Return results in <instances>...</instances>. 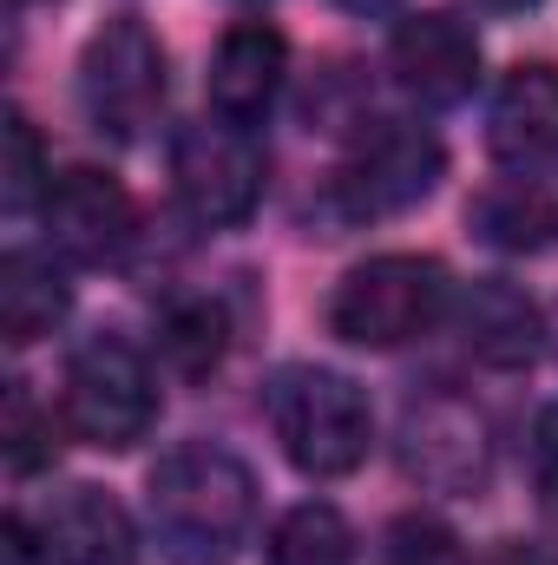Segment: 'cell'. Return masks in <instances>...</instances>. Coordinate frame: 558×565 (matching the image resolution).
Segmentation results:
<instances>
[{
    "mask_svg": "<svg viewBox=\"0 0 558 565\" xmlns=\"http://www.w3.org/2000/svg\"><path fill=\"white\" fill-rule=\"evenodd\" d=\"M144 520L171 565H230L257 526V473L230 447L191 440L151 467Z\"/></svg>",
    "mask_w": 558,
    "mask_h": 565,
    "instance_id": "cell-1",
    "label": "cell"
},
{
    "mask_svg": "<svg viewBox=\"0 0 558 565\" xmlns=\"http://www.w3.org/2000/svg\"><path fill=\"white\" fill-rule=\"evenodd\" d=\"M270 427L289 467L309 480H342L375 447V415L362 388L335 369H282L270 382Z\"/></svg>",
    "mask_w": 558,
    "mask_h": 565,
    "instance_id": "cell-2",
    "label": "cell"
},
{
    "mask_svg": "<svg viewBox=\"0 0 558 565\" xmlns=\"http://www.w3.org/2000/svg\"><path fill=\"white\" fill-rule=\"evenodd\" d=\"M447 309H453L447 270L433 257H415V250H388V257L355 264L348 277L335 282L329 329L348 349H401V342L427 335Z\"/></svg>",
    "mask_w": 558,
    "mask_h": 565,
    "instance_id": "cell-3",
    "label": "cell"
},
{
    "mask_svg": "<svg viewBox=\"0 0 558 565\" xmlns=\"http://www.w3.org/2000/svg\"><path fill=\"white\" fill-rule=\"evenodd\" d=\"M171 73H164V46L144 20H106L86 53H79V106L93 119V132L106 139H144L164 113Z\"/></svg>",
    "mask_w": 558,
    "mask_h": 565,
    "instance_id": "cell-4",
    "label": "cell"
},
{
    "mask_svg": "<svg viewBox=\"0 0 558 565\" xmlns=\"http://www.w3.org/2000/svg\"><path fill=\"white\" fill-rule=\"evenodd\" d=\"M151 422H158V382H151L139 349L119 335L79 342L66 362V427L86 447L126 454L151 434Z\"/></svg>",
    "mask_w": 558,
    "mask_h": 565,
    "instance_id": "cell-5",
    "label": "cell"
},
{
    "mask_svg": "<svg viewBox=\"0 0 558 565\" xmlns=\"http://www.w3.org/2000/svg\"><path fill=\"white\" fill-rule=\"evenodd\" d=\"M440 139L401 126V119H382L368 126L362 139L348 145V158L335 164L329 178V204L355 224H375V217H395V211H415L420 198L440 184Z\"/></svg>",
    "mask_w": 558,
    "mask_h": 565,
    "instance_id": "cell-6",
    "label": "cell"
},
{
    "mask_svg": "<svg viewBox=\"0 0 558 565\" xmlns=\"http://www.w3.org/2000/svg\"><path fill=\"white\" fill-rule=\"evenodd\" d=\"M171 184L197 224L230 231L264 198V145L250 139V126H230V119L184 126L171 145Z\"/></svg>",
    "mask_w": 558,
    "mask_h": 565,
    "instance_id": "cell-7",
    "label": "cell"
},
{
    "mask_svg": "<svg viewBox=\"0 0 558 565\" xmlns=\"http://www.w3.org/2000/svg\"><path fill=\"white\" fill-rule=\"evenodd\" d=\"M40 224H46V250L53 257H66V264H112V257H126L139 211H132V191L112 171L66 164L46 184V198H40Z\"/></svg>",
    "mask_w": 558,
    "mask_h": 565,
    "instance_id": "cell-8",
    "label": "cell"
},
{
    "mask_svg": "<svg viewBox=\"0 0 558 565\" xmlns=\"http://www.w3.org/2000/svg\"><path fill=\"white\" fill-rule=\"evenodd\" d=\"M388 73L420 106H460L480 86V33L460 13H415L388 40Z\"/></svg>",
    "mask_w": 558,
    "mask_h": 565,
    "instance_id": "cell-9",
    "label": "cell"
},
{
    "mask_svg": "<svg viewBox=\"0 0 558 565\" xmlns=\"http://www.w3.org/2000/svg\"><path fill=\"white\" fill-rule=\"evenodd\" d=\"M401 467L415 473L420 487H440V493H473L493 467V440L480 408L453 402V395H433L408 408L401 422Z\"/></svg>",
    "mask_w": 558,
    "mask_h": 565,
    "instance_id": "cell-10",
    "label": "cell"
},
{
    "mask_svg": "<svg viewBox=\"0 0 558 565\" xmlns=\"http://www.w3.org/2000/svg\"><path fill=\"white\" fill-rule=\"evenodd\" d=\"M282 73H289V40H282L270 20H244L217 40L211 53V73H204V99L217 119L230 126H250L277 106Z\"/></svg>",
    "mask_w": 558,
    "mask_h": 565,
    "instance_id": "cell-11",
    "label": "cell"
},
{
    "mask_svg": "<svg viewBox=\"0 0 558 565\" xmlns=\"http://www.w3.org/2000/svg\"><path fill=\"white\" fill-rule=\"evenodd\" d=\"M33 533L53 565H132L139 559V533L126 520V507L99 487H66L33 513Z\"/></svg>",
    "mask_w": 558,
    "mask_h": 565,
    "instance_id": "cell-12",
    "label": "cell"
},
{
    "mask_svg": "<svg viewBox=\"0 0 558 565\" xmlns=\"http://www.w3.org/2000/svg\"><path fill=\"white\" fill-rule=\"evenodd\" d=\"M453 322H460V342L473 362L486 369H526L539 362V342H546V316L539 302L519 289V282H473L460 302H453Z\"/></svg>",
    "mask_w": 558,
    "mask_h": 565,
    "instance_id": "cell-13",
    "label": "cell"
},
{
    "mask_svg": "<svg viewBox=\"0 0 558 565\" xmlns=\"http://www.w3.org/2000/svg\"><path fill=\"white\" fill-rule=\"evenodd\" d=\"M486 139L506 164L533 171V164H552L558 158V66L546 60H526L500 79L493 93V113H486Z\"/></svg>",
    "mask_w": 558,
    "mask_h": 565,
    "instance_id": "cell-14",
    "label": "cell"
},
{
    "mask_svg": "<svg viewBox=\"0 0 558 565\" xmlns=\"http://www.w3.org/2000/svg\"><path fill=\"white\" fill-rule=\"evenodd\" d=\"M73 309V289L60 277L53 250H7L0 257V335L13 349H33L40 335H53Z\"/></svg>",
    "mask_w": 558,
    "mask_h": 565,
    "instance_id": "cell-15",
    "label": "cell"
},
{
    "mask_svg": "<svg viewBox=\"0 0 558 565\" xmlns=\"http://www.w3.org/2000/svg\"><path fill=\"white\" fill-rule=\"evenodd\" d=\"M473 231L500 250H546V244H558V204L539 184L513 178V184H493L473 204Z\"/></svg>",
    "mask_w": 558,
    "mask_h": 565,
    "instance_id": "cell-16",
    "label": "cell"
},
{
    "mask_svg": "<svg viewBox=\"0 0 558 565\" xmlns=\"http://www.w3.org/2000/svg\"><path fill=\"white\" fill-rule=\"evenodd\" d=\"M230 349V316L211 302V296H191V302H171L164 322H158V355L184 375V382H204Z\"/></svg>",
    "mask_w": 558,
    "mask_h": 565,
    "instance_id": "cell-17",
    "label": "cell"
},
{
    "mask_svg": "<svg viewBox=\"0 0 558 565\" xmlns=\"http://www.w3.org/2000/svg\"><path fill=\"white\" fill-rule=\"evenodd\" d=\"M355 559V533L329 500H302L289 507L270 533V565H348Z\"/></svg>",
    "mask_w": 558,
    "mask_h": 565,
    "instance_id": "cell-18",
    "label": "cell"
},
{
    "mask_svg": "<svg viewBox=\"0 0 558 565\" xmlns=\"http://www.w3.org/2000/svg\"><path fill=\"white\" fill-rule=\"evenodd\" d=\"M46 184H53V164H46V145L33 132V119L26 113H7L0 119V204L7 211H26V204L46 198Z\"/></svg>",
    "mask_w": 558,
    "mask_h": 565,
    "instance_id": "cell-19",
    "label": "cell"
},
{
    "mask_svg": "<svg viewBox=\"0 0 558 565\" xmlns=\"http://www.w3.org/2000/svg\"><path fill=\"white\" fill-rule=\"evenodd\" d=\"M0 454H7V473H13V480H26V473L53 467V454H60L53 415L33 402V388H26V382H13V388H7V415H0Z\"/></svg>",
    "mask_w": 558,
    "mask_h": 565,
    "instance_id": "cell-20",
    "label": "cell"
},
{
    "mask_svg": "<svg viewBox=\"0 0 558 565\" xmlns=\"http://www.w3.org/2000/svg\"><path fill=\"white\" fill-rule=\"evenodd\" d=\"M447 546H453V540H447L440 526H415V520H408V526L395 533V559L388 565H453Z\"/></svg>",
    "mask_w": 558,
    "mask_h": 565,
    "instance_id": "cell-21",
    "label": "cell"
},
{
    "mask_svg": "<svg viewBox=\"0 0 558 565\" xmlns=\"http://www.w3.org/2000/svg\"><path fill=\"white\" fill-rule=\"evenodd\" d=\"M533 473H539V487L558 500V408H546L539 427H533Z\"/></svg>",
    "mask_w": 558,
    "mask_h": 565,
    "instance_id": "cell-22",
    "label": "cell"
},
{
    "mask_svg": "<svg viewBox=\"0 0 558 565\" xmlns=\"http://www.w3.org/2000/svg\"><path fill=\"white\" fill-rule=\"evenodd\" d=\"M0 559L7 565H53L46 559V546H40V533H33V520H7V546H0Z\"/></svg>",
    "mask_w": 558,
    "mask_h": 565,
    "instance_id": "cell-23",
    "label": "cell"
},
{
    "mask_svg": "<svg viewBox=\"0 0 558 565\" xmlns=\"http://www.w3.org/2000/svg\"><path fill=\"white\" fill-rule=\"evenodd\" d=\"M473 565H539V559H533V553H526L519 540H500L493 553H480V559H473Z\"/></svg>",
    "mask_w": 558,
    "mask_h": 565,
    "instance_id": "cell-24",
    "label": "cell"
},
{
    "mask_svg": "<svg viewBox=\"0 0 558 565\" xmlns=\"http://www.w3.org/2000/svg\"><path fill=\"white\" fill-rule=\"evenodd\" d=\"M480 7H493V13H526V7H539V0H480Z\"/></svg>",
    "mask_w": 558,
    "mask_h": 565,
    "instance_id": "cell-25",
    "label": "cell"
},
{
    "mask_svg": "<svg viewBox=\"0 0 558 565\" xmlns=\"http://www.w3.org/2000/svg\"><path fill=\"white\" fill-rule=\"evenodd\" d=\"M348 13H382V7H395V0H342Z\"/></svg>",
    "mask_w": 558,
    "mask_h": 565,
    "instance_id": "cell-26",
    "label": "cell"
},
{
    "mask_svg": "<svg viewBox=\"0 0 558 565\" xmlns=\"http://www.w3.org/2000/svg\"><path fill=\"white\" fill-rule=\"evenodd\" d=\"M13 7H33V0H13Z\"/></svg>",
    "mask_w": 558,
    "mask_h": 565,
    "instance_id": "cell-27",
    "label": "cell"
}]
</instances>
